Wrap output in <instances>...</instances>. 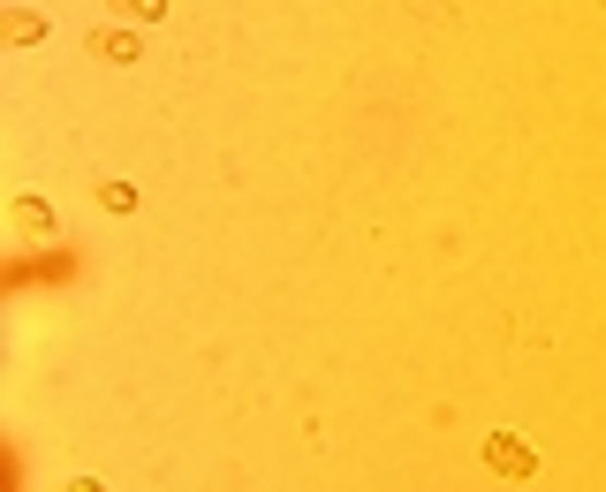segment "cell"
<instances>
[{
  "instance_id": "277c9868",
  "label": "cell",
  "mask_w": 606,
  "mask_h": 492,
  "mask_svg": "<svg viewBox=\"0 0 606 492\" xmlns=\"http://www.w3.org/2000/svg\"><path fill=\"white\" fill-rule=\"evenodd\" d=\"M38 30H46V23H38V15H8V38H15V46H31V38H38Z\"/></svg>"
},
{
  "instance_id": "3957f363",
  "label": "cell",
  "mask_w": 606,
  "mask_h": 492,
  "mask_svg": "<svg viewBox=\"0 0 606 492\" xmlns=\"http://www.w3.org/2000/svg\"><path fill=\"white\" fill-rule=\"evenodd\" d=\"M114 8H122V15H137V23H159V15H167V0H114Z\"/></svg>"
},
{
  "instance_id": "5b68a950",
  "label": "cell",
  "mask_w": 606,
  "mask_h": 492,
  "mask_svg": "<svg viewBox=\"0 0 606 492\" xmlns=\"http://www.w3.org/2000/svg\"><path fill=\"white\" fill-rule=\"evenodd\" d=\"M99 205H114V212H130V205H137V189H130V182H107V189H99Z\"/></svg>"
},
{
  "instance_id": "6da1fadb",
  "label": "cell",
  "mask_w": 606,
  "mask_h": 492,
  "mask_svg": "<svg viewBox=\"0 0 606 492\" xmlns=\"http://www.w3.org/2000/svg\"><path fill=\"white\" fill-rule=\"evenodd\" d=\"M485 463H493L500 478H538V455H531L516 432H485Z\"/></svg>"
},
{
  "instance_id": "7a4b0ae2",
  "label": "cell",
  "mask_w": 606,
  "mask_h": 492,
  "mask_svg": "<svg viewBox=\"0 0 606 492\" xmlns=\"http://www.w3.org/2000/svg\"><path fill=\"white\" fill-rule=\"evenodd\" d=\"M92 53H99V61H122V69H130V61H137V38H130L122 23H107V30H92Z\"/></svg>"
}]
</instances>
